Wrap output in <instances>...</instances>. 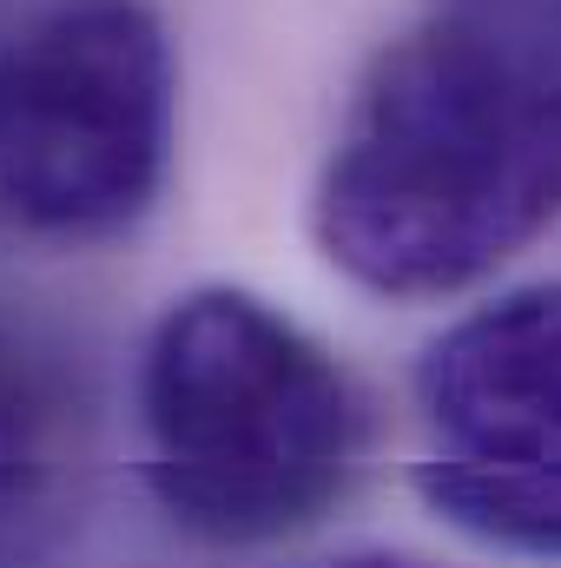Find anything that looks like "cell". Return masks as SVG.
Segmentation results:
<instances>
[{"label":"cell","instance_id":"obj_1","mask_svg":"<svg viewBox=\"0 0 561 568\" xmlns=\"http://www.w3.org/2000/svg\"><path fill=\"white\" fill-rule=\"evenodd\" d=\"M561 219V73L502 20L436 0L357 80L310 232L377 297H449Z\"/></svg>","mask_w":561,"mask_h":568},{"label":"cell","instance_id":"obj_2","mask_svg":"<svg viewBox=\"0 0 561 568\" xmlns=\"http://www.w3.org/2000/svg\"><path fill=\"white\" fill-rule=\"evenodd\" d=\"M364 436L357 377L258 291L172 297L140 351L145 489L198 542L258 549L324 523Z\"/></svg>","mask_w":561,"mask_h":568},{"label":"cell","instance_id":"obj_3","mask_svg":"<svg viewBox=\"0 0 561 568\" xmlns=\"http://www.w3.org/2000/svg\"><path fill=\"white\" fill-rule=\"evenodd\" d=\"M172 40L140 0L47 13L0 73V205L13 225L100 245L140 225L172 159Z\"/></svg>","mask_w":561,"mask_h":568},{"label":"cell","instance_id":"obj_4","mask_svg":"<svg viewBox=\"0 0 561 568\" xmlns=\"http://www.w3.org/2000/svg\"><path fill=\"white\" fill-rule=\"evenodd\" d=\"M410 397L422 503L489 549L561 562V278L436 331Z\"/></svg>","mask_w":561,"mask_h":568},{"label":"cell","instance_id":"obj_5","mask_svg":"<svg viewBox=\"0 0 561 568\" xmlns=\"http://www.w3.org/2000/svg\"><path fill=\"white\" fill-rule=\"evenodd\" d=\"M93 417L67 351L0 311V568L40 562L86 496Z\"/></svg>","mask_w":561,"mask_h":568},{"label":"cell","instance_id":"obj_6","mask_svg":"<svg viewBox=\"0 0 561 568\" xmlns=\"http://www.w3.org/2000/svg\"><path fill=\"white\" fill-rule=\"evenodd\" d=\"M462 7H476V13H489V20H502L509 33H522V40L561 73V0H462Z\"/></svg>","mask_w":561,"mask_h":568},{"label":"cell","instance_id":"obj_7","mask_svg":"<svg viewBox=\"0 0 561 568\" xmlns=\"http://www.w3.org/2000/svg\"><path fill=\"white\" fill-rule=\"evenodd\" d=\"M317 568H422V562H404V556H344V562H317Z\"/></svg>","mask_w":561,"mask_h":568}]
</instances>
